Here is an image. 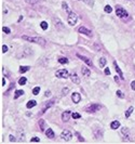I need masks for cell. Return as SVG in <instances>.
<instances>
[{
	"instance_id": "ac0fdd59",
	"label": "cell",
	"mask_w": 135,
	"mask_h": 144,
	"mask_svg": "<svg viewBox=\"0 0 135 144\" xmlns=\"http://www.w3.org/2000/svg\"><path fill=\"white\" fill-rule=\"evenodd\" d=\"M36 105H37V102H36L35 100H30V101H28V103L26 104L27 108H31V107L36 106Z\"/></svg>"
},
{
	"instance_id": "4316f807",
	"label": "cell",
	"mask_w": 135,
	"mask_h": 144,
	"mask_svg": "<svg viewBox=\"0 0 135 144\" xmlns=\"http://www.w3.org/2000/svg\"><path fill=\"white\" fill-rule=\"evenodd\" d=\"M40 26H41V28L43 29V31H45V29H48V23H47V22H41V24H40Z\"/></svg>"
},
{
	"instance_id": "44dd1931",
	"label": "cell",
	"mask_w": 135,
	"mask_h": 144,
	"mask_svg": "<svg viewBox=\"0 0 135 144\" xmlns=\"http://www.w3.org/2000/svg\"><path fill=\"white\" fill-rule=\"evenodd\" d=\"M23 94H24L23 90H16V91H15V93H14V98H15V99H17V98H20L21 95H23Z\"/></svg>"
},
{
	"instance_id": "603a6c76",
	"label": "cell",
	"mask_w": 135,
	"mask_h": 144,
	"mask_svg": "<svg viewBox=\"0 0 135 144\" xmlns=\"http://www.w3.org/2000/svg\"><path fill=\"white\" fill-rule=\"evenodd\" d=\"M98 63H100V67H104L105 64H106V59H105V57H100V61H98Z\"/></svg>"
},
{
	"instance_id": "6da1fadb",
	"label": "cell",
	"mask_w": 135,
	"mask_h": 144,
	"mask_svg": "<svg viewBox=\"0 0 135 144\" xmlns=\"http://www.w3.org/2000/svg\"><path fill=\"white\" fill-rule=\"evenodd\" d=\"M22 38L26 41H29V42H33V43H38V45H42V46H44L47 43L45 39L42 37H28V36H23Z\"/></svg>"
},
{
	"instance_id": "5bb4252c",
	"label": "cell",
	"mask_w": 135,
	"mask_h": 144,
	"mask_svg": "<svg viewBox=\"0 0 135 144\" xmlns=\"http://www.w3.org/2000/svg\"><path fill=\"white\" fill-rule=\"evenodd\" d=\"M45 135L48 137V139H54L55 138V133H54V131L52 129H47L45 130Z\"/></svg>"
},
{
	"instance_id": "d590c367",
	"label": "cell",
	"mask_w": 135,
	"mask_h": 144,
	"mask_svg": "<svg viewBox=\"0 0 135 144\" xmlns=\"http://www.w3.org/2000/svg\"><path fill=\"white\" fill-rule=\"evenodd\" d=\"M30 142H40V139L38 137H34L33 139H30Z\"/></svg>"
},
{
	"instance_id": "484cf974",
	"label": "cell",
	"mask_w": 135,
	"mask_h": 144,
	"mask_svg": "<svg viewBox=\"0 0 135 144\" xmlns=\"http://www.w3.org/2000/svg\"><path fill=\"white\" fill-rule=\"evenodd\" d=\"M26 82H27V78H26V77H22L21 79H20V80H19V83H20V85H21V86L25 85Z\"/></svg>"
},
{
	"instance_id": "277c9868",
	"label": "cell",
	"mask_w": 135,
	"mask_h": 144,
	"mask_svg": "<svg viewBox=\"0 0 135 144\" xmlns=\"http://www.w3.org/2000/svg\"><path fill=\"white\" fill-rule=\"evenodd\" d=\"M100 109V104H91V105H89L88 107L85 108V111L88 113H96L97 111Z\"/></svg>"
},
{
	"instance_id": "cb8c5ba5",
	"label": "cell",
	"mask_w": 135,
	"mask_h": 144,
	"mask_svg": "<svg viewBox=\"0 0 135 144\" xmlns=\"http://www.w3.org/2000/svg\"><path fill=\"white\" fill-rule=\"evenodd\" d=\"M28 69H29V66H21V67H20V73H21V74L26 73Z\"/></svg>"
},
{
	"instance_id": "f35d334b",
	"label": "cell",
	"mask_w": 135,
	"mask_h": 144,
	"mask_svg": "<svg viewBox=\"0 0 135 144\" xmlns=\"http://www.w3.org/2000/svg\"><path fill=\"white\" fill-rule=\"evenodd\" d=\"M77 135H78V138H79V141H80V142H84V139H83L82 137H80L79 133H77Z\"/></svg>"
},
{
	"instance_id": "3957f363",
	"label": "cell",
	"mask_w": 135,
	"mask_h": 144,
	"mask_svg": "<svg viewBox=\"0 0 135 144\" xmlns=\"http://www.w3.org/2000/svg\"><path fill=\"white\" fill-rule=\"evenodd\" d=\"M78 21V16L76 13H74V12H70V13H68V16H67V22L69 25L74 26L75 24L77 23Z\"/></svg>"
},
{
	"instance_id": "f6af8a7d",
	"label": "cell",
	"mask_w": 135,
	"mask_h": 144,
	"mask_svg": "<svg viewBox=\"0 0 135 144\" xmlns=\"http://www.w3.org/2000/svg\"><path fill=\"white\" fill-rule=\"evenodd\" d=\"M22 20H23V16H22V15H21V16H20V19H19V22H21Z\"/></svg>"
},
{
	"instance_id": "ab89813d",
	"label": "cell",
	"mask_w": 135,
	"mask_h": 144,
	"mask_svg": "<svg viewBox=\"0 0 135 144\" xmlns=\"http://www.w3.org/2000/svg\"><path fill=\"white\" fill-rule=\"evenodd\" d=\"M10 142H15V138L13 137V135H10Z\"/></svg>"
},
{
	"instance_id": "d6986e66",
	"label": "cell",
	"mask_w": 135,
	"mask_h": 144,
	"mask_svg": "<svg viewBox=\"0 0 135 144\" xmlns=\"http://www.w3.org/2000/svg\"><path fill=\"white\" fill-rule=\"evenodd\" d=\"M110 127H111V129H118V128L120 127V123L117 121V120H115L110 123Z\"/></svg>"
},
{
	"instance_id": "5b68a950",
	"label": "cell",
	"mask_w": 135,
	"mask_h": 144,
	"mask_svg": "<svg viewBox=\"0 0 135 144\" xmlns=\"http://www.w3.org/2000/svg\"><path fill=\"white\" fill-rule=\"evenodd\" d=\"M61 138L64 140V141L68 142V141H70V140H71V138H72V133L70 132L69 130H64L63 132L61 133Z\"/></svg>"
},
{
	"instance_id": "d4e9b609",
	"label": "cell",
	"mask_w": 135,
	"mask_h": 144,
	"mask_svg": "<svg viewBox=\"0 0 135 144\" xmlns=\"http://www.w3.org/2000/svg\"><path fill=\"white\" fill-rule=\"evenodd\" d=\"M62 7H63V9H64V10H66V11H67L68 13H70V12H72L71 10H70L69 8H68V5H67V3H66V2H63V3H62Z\"/></svg>"
},
{
	"instance_id": "8fae6325",
	"label": "cell",
	"mask_w": 135,
	"mask_h": 144,
	"mask_svg": "<svg viewBox=\"0 0 135 144\" xmlns=\"http://www.w3.org/2000/svg\"><path fill=\"white\" fill-rule=\"evenodd\" d=\"M70 116H71V112H70V111H66V112H64V113L62 114V120H63L64 123H66V121L69 120Z\"/></svg>"
},
{
	"instance_id": "7a4b0ae2",
	"label": "cell",
	"mask_w": 135,
	"mask_h": 144,
	"mask_svg": "<svg viewBox=\"0 0 135 144\" xmlns=\"http://www.w3.org/2000/svg\"><path fill=\"white\" fill-rule=\"evenodd\" d=\"M54 103H55V99H51L50 101H48V102H45V103H43V106H42V108L40 109L39 115H42V114H44V113H45V111H47L48 108H50V107H51Z\"/></svg>"
},
{
	"instance_id": "f546056e",
	"label": "cell",
	"mask_w": 135,
	"mask_h": 144,
	"mask_svg": "<svg viewBox=\"0 0 135 144\" xmlns=\"http://www.w3.org/2000/svg\"><path fill=\"white\" fill-rule=\"evenodd\" d=\"M71 117L74 119H78V118H80L81 116H80V114H78V113H72L71 114Z\"/></svg>"
},
{
	"instance_id": "d6a6232c",
	"label": "cell",
	"mask_w": 135,
	"mask_h": 144,
	"mask_svg": "<svg viewBox=\"0 0 135 144\" xmlns=\"http://www.w3.org/2000/svg\"><path fill=\"white\" fill-rule=\"evenodd\" d=\"M27 3H30V5H34V3H37L39 0H25Z\"/></svg>"
},
{
	"instance_id": "f1b7e54d",
	"label": "cell",
	"mask_w": 135,
	"mask_h": 144,
	"mask_svg": "<svg viewBox=\"0 0 135 144\" xmlns=\"http://www.w3.org/2000/svg\"><path fill=\"white\" fill-rule=\"evenodd\" d=\"M116 94L118 95V98H120V99H123V98H124V94H123V92H122V91H120V90H117Z\"/></svg>"
},
{
	"instance_id": "ee69618b",
	"label": "cell",
	"mask_w": 135,
	"mask_h": 144,
	"mask_svg": "<svg viewBox=\"0 0 135 144\" xmlns=\"http://www.w3.org/2000/svg\"><path fill=\"white\" fill-rule=\"evenodd\" d=\"M5 79L2 78V86H5Z\"/></svg>"
},
{
	"instance_id": "9a60e30c",
	"label": "cell",
	"mask_w": 135,
	"mask_h": 144,
	"mask_svg": "<svg viewBox=\"0 0 135 144\" xmlns=\"http://www.w3.org/2000/svg\"><path fill=\"white\" fill-rule=\"evenodd\" d=\"M114 66H115V69H116V72L119 74V76H120V78L121 79H123V74H122V72H121V69L119 68V66H118V64H117V62L115 61L114 62Z\"/></svg>"
},
{
	"instance_id": "30bf717a",
	"label": "cell",
	"mask_w": 135,
	"mask_h": 144,
	"mask_svg": "<svg viewBox=\"0 0 135 144\" xmlns=\"http://www.w3.org/2000/svg\"><path fill=\"white\" fill-rule=\"evenodd\" d=\"M71 100L74 103L78 104L80 101H81V95H80L78 92H75V93H72V95H71Z\"/></svg>"
},
{
	"instance_id": "8992f818",
	"label": "cell",
	"mask_w": 135,
	"mask_h": 144,
	"mask_svg": "<svg viewBox=\"0 0 135 144\" xmlns=\"http://www.w3.org/2000/svg\"><path fill=\"white\" fill-rule=\"evenodd\" d=\"M55 75L57 78H67L69 76V73H68L67 69H60V71L56 72Z\"/></svg>"
},
{
	"instance_id": "9c48e42d",
	"label": "cell",
	"mask_w": 135,
	"mask_h": 144,
	"mask_svg": "<svg viewBox=\"0 0 135 144\" xmlns=\"http://www.w3.org/2000/svg\"><path fill=\"white\" fill-rule=\"evenodd\" d=\"M77 57H79V59L81 60V61H83L84 63L86 64V65H89V66H91V67L93 66V63H92V61H91V60H90V59H88V57H84V55L79 54V53H78V54H77Z\"/></svg>"
},
{
	"instance_id": "7bdbcfd3",
	"label": "cell",
	"mask_w": 135,
	"mask_h": 144,
	"mask_svg": "<svg viewBox=\"0 0 135 144\" xmlns=\"http://www.w3.org/2000/svg\"><path fill=\"white\" fill-rule=\"evenodd\" d=\"M50 94H51V92H50V91H45V93H44V95H45V97H49Z\"/></svg>"
},
{
	"instance_id": "ffe728a7",
	"label": "cell",
	"mask_w": 135,
	"mask_h": 144,
	"mask_svg": "<svg viewBox=\"0 0 135 144\" xmlns=\"http://www.w3.org/2000/svg\"><path fill=\"white\" fill-rule=\"evenodd\" d=\"M133 111H134V107H133V106H130L128 109H126V111H125V117H126V118H129V117H130Z\"/></svg>"
},
{
	"instance_id": "2e32d148",
	"label": "cell",
	"mask_w": 135,
	"mask_h": 144,
	"mask_svg": "<svg viewBox=\"0 0 135 144\" xmlns=\"http://www.w3.org/2000/svg\"><path fill=\"white\" fill-rule=\"evenodd\" d=\"M70 78H71V81L74 83H80V78L77 76V74H72V75H70Z\"/></svg>"
},
{
	"instance_id": "7402d4cb",
	"label": "cell",
	"mask_w": 135,
	"mask_h": 144,
	"mask_svg": "<svg viewBox=\"0 0 135 144\" xmlns=\"http://www.w3.org/2000/svg\"><path fill=\"white\" fill-rule=\"evenodd\" d=\"M58 63L60 64H67L68 59L67 57H60V59H58Z\"/></svg>"
},
{
	"instance_id": "ba28073f",
	"label": "cell",
	"mask_w": 135,
	"mask_h": 144,
	"mask_svg": "<svg viewBox=\"0 0 135 144\" xmlns=\"http://www.w3.org/2000/svg\"><path fill=\"white\" fill-rule=\"evenodd\" d=\"M78 31H79V33H81V34H83V35H85V36H88V37H92V31H90V29H88L86 27H84V26L79 27Z\"/></svg>"
},
{
	"instance_id": "74e56055",
	"label": "cell",
	"mask_w": 135,
	"mask_h": 144,
	"mask_svg": "<svg viewBox=\"0 0 135 144\" xmlns=\"http://www.w3.org/2000/svg\"><path fill=\"white\" fill-rule=\"evenodd\" d=\"M131 89L135 90V81H132V82H131Z\"/></svg>"
},
{
	"instance_id": "836d02e7",
	"label": "cell",
	"mask_w": 135,
	"mask_h": 144,
	"mask_svg": "<svg viewBox=\"0 0 135 144\" xmlns=\"http://www.w3.org/2000/svg\"><path fill=\"white\" fill-rule=\"evenodd\" d=\"M68 91H69V88H64V89L62 90V93H63L64 95H66L68 93Z\"/></svg>"
},
{
	"instance_id": "1f68e13d",
	"label": "cell",
	"mask_w": 135,
	"mask_h": 144,
	"mask_svg": "<svg viewBox=\"0 0 135 144\" xmlns=\"http://www.w3.org/2000/svg\"><path fill=\"white\" fill-rule=\"evenodd\" d=\"M80 1H83V2H85L89 5H93V1L92 0H80Z\"/></svg>"
},
{
	"instance_id": "e575fe53",
	"label": "cell",
	"mask_w": 135,
	"mask_h": 144,
	"mask_svg": "<svg viewBox=\"0 0 135 144\" xmlns=\"http://www.w3.org/2000/svg\"><path fill=\"white\" fill-rule=\"evenodd\" d=\"M2 31H5V34H10V33H11V31H10V28H9V27H3V28H2Z\"/></svg>"
},
{
	"instance_id": "8d00e7d4",
	"label": "cell",
	"mask_w": 135,
	"mask_h": 144,
	"mask_svg": "<svg viewBox=\"0 0 135 144\" xmlns=\"http://www.w3.org/2000/svg\"><path fill=\"white\" fill-rule=\"evenodd\" d=\"M2 52H3V53L8 52V46H5V45H3V46H2Z\"/></svg>"
},
{
	"instance_id": "b9f144b4",
	"label": "cell",
	"mask_w": 135,
	"mask_h": 144,
	"mask_svg": "<svg viewBox=\"0 0 135 144\" xmlns=\"http://www.w3.org/2000/svg\"><path fill=\"white\" fill-rule=\"evenodd\" d=\"M119 78H120V76H115V81L116 82H119Z\"/></svg>"
},
{
	"instance_id": "4fadbf2b",
	"label": "cell",
	"mask_w": 135,
	"mask_h": 144,
	"mask_svg": "<svg viewBox=\"0 0 135 144\" xmlns=\"http://www.w3.org/2000/svg\"><path fill=\"white\" fill-rule=\"evenodd\" d=\"M81 73H82V75H83L85 78H89V77H90V75H91V71H90L88 67H85V66H82Z\"/></svg>"
},
{
	"instance_id": "e0dca14e",
	"label": "cell",
	"mask_w": 135,
	"mask_h": 144,
	"mask_svg": "<svg viewBox=\"0 0 135 144\" xmlns=\"http://www.w3.org/2000/svg\"><path fill=\"white\" fill-rule=\"evenodd\" d=\"M39 126H40L41 131H45L47 130V125H45V121L43 119H39Z\"/></svg>"
},
{
	"instance_id": "52a82bcc",
	"label": "cell",
	"mask_w": 135,
	"mask_h": 144,
	"mask_svg": "<svg viewBox=\"0 0 135 144\" xmlns=\"http://www.w3.org/2000/svg\"><path fill=\"white\" fill-rule=\"evenodd\" d=\"M116 14L118 17H126L128 16V12L124 9H121V8H117L116 9Z\"/></svg>"
},
{
	"instance_id": "83f0119b",
	"label": "cell",
	"mask_w": 135,
	"mask_h": 144,
	"mask_svg": "<svg viewBox=\"0 0 135 144\" xmlns=\"http://www.w3.org/2000/svg\"><path fill=\"white\" fill-rule=\"evenodd\" d=\"M39 92H40V87H35L33 89V93L35 95H37V94H39Z\"/></svg>"
},
{
	"instance_id": "7c38bea8",
	"label": "cell",
	"mask_w": 135,
	"mask_h": 144,
	"mask_svg": "<svg viewBox=\"0 0 135 144\" xmlns=\"http://www.w3.org/2000/svg\"><path fill=\"white\" fill-rule=\"evenodd\" d=\"M121 133H122V135H123V137H125V139H128V140H132L131 139V135H130V131H129V129L128 128H122L121 129Z\"/></svg>"
},
{
	"instance_id": "60d3db41",
	"label": "cell",
	"mask_w": 135,
	"mask_h": 144,
	"mask_svg": "<svg viewBox=\"0 0 135 144\" xmlns=\"http://www.w3.org/2000/svg\"><path fill=\"white\" fill-rule=\"evenodd\" d=\"M105 74H106V75H110V71H109V68H105Z\"/></svg>"
},
{
	"instance_id": "4dcf8cb0",
	"label": "cell",
	"mask_w": 135,
	"mask_h": 144,
	"mask_svg": "<svg viewBox=\"0 0 135 144\" xmlns=\"http://www.w3.org/2000/svg\"><path fill=\"white\" fill-rule=\"evenodd\" d=\"M111 11H112V9H111V7H110V5H106V7H105V12L110 13Z\"/></svg>"
}]
</instances>
